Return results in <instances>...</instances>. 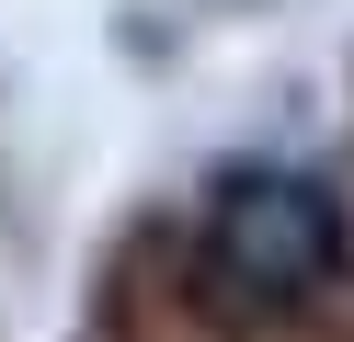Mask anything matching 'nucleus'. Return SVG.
<instances>
[{"label": "nucleus", "instance_id": "f257e3e1", "mask_svg": "<svg viewBox=\"0 0 354 342\" xmlns=\"http://www.w3.org/2000/svg\"><path fill=\"white\" fill-rule=\"evenodd\" d=\"M343 274V194L320 171H229L194 228V296L229 331H274Z\"/></svg>", "mask_w": 354, "mask_h": 342}]
</instances>
